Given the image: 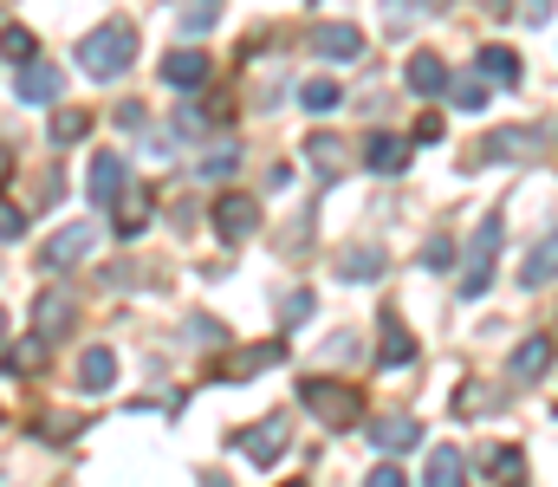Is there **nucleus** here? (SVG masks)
<instances>
[{
	"label": "nucleus",
	"instance_id": "f257e3e1",
	"mask_svg": "<svg viewBox=\"0 0 558 487\" xmlns=\"http://www.w3.org/2000/svg\"><path fill=\"white\" fill-rule=\"evenodd\" d=\"M131 59H137V33H131L124 20H111V26H98V33L78 39V65H85L92 78H124Z\"/></svg>",
	"mask_w": 558,
	"mask_h": 487
},
{
	"label": "nucleus",
	"instance_id": "f03ea898",
	"mask_svg": "<svg viewBox=\"0 0 558 487\" xmlns=\"http://www.w3.org/2000/svg\"><path fill=\"white\" fill-rule=\"evenodd\" d=\"M299 397H305V410H312L325 429H351V423L364 416L357 390H351V383H331V377H305V383H299Z\"/></svg>",
	"mask_w": 558,
	"mask_h": 487
},
{
	"label": "nucleus",
	"instance_id": "7ed1b4c3",
	"mask_svg": "<svg viewBox=\"0 0 558 487\" xmlns=\"http://www.w3.org/2000/svg\"><path fill=\"white\" fill-rule=\"evenodd\" d=\"M500 234H507V221H500V215H487V221L474 228V241H468V273H461V300H481V293L494 287V254H500Z\"/></svg>",
	"mask_w": 558,
	"mask_h": 487
},
{
	"label": "nucleus",
	"instance_id": "20e7f679",
	"mask_svg": "<svg viewBox=\"0 0 558 487\" xmlns=\"http://www.w3.org/2000/svg\"><path fill=\"white\" fill-rule=\"evenodd\" d=\"M286 436H292V423L286 416H260V423H247V429H234V449L254 462V468H267V462H279L286 455Z\"/></svg>",
	"mask_w": 558,
	"mask_h": 487
},
{
	"label": "nucleus",
	"instance_id": "39448f33",
	"mask_svg": "<svg viewBox=\"0 0 558 487\" xmlns=\"http://www.w3.org/2000/svg\"><path fill=\"white\" fill-rule=\"evenodd\" d=\"M208 78H215V59H208L202 46H175V52L162 59V85H175L182 98H195V92H208Z\"/></svg>",
	"mask_w": 558,
	"mask_h": 487
},
{
	"label": "nucleus",
	"instance_id": "423d86ee",
	"mask_svg": "<svg viewBox=\"0 0 558 487\" xmlns=\"http://www.w3.org/2000/svg\"><path fill=\"white\" fill-rule=\"evenodd\" d=\"M215 234H221V241H254V234H260V202H254L247 188H228V195L215 202Z\"/></svg>",
	"mask_w": 558,
	"mask_h": 487
},
{
	"label": "nucleus",
	"instance_id": "0eeeda50",
	"mask_svg": "<svg viewBox=\"0 0 558 487\" xmlns=\"http://www.w3.org/2000/svg\"><path fill=\"white\" fill-rule=\"evenodd\" d=\"M92 247H98V228H92V221H65V228L39 247V260H46L52 273H65V267H78V260H92Z\"/></svg>",
	"mask_w": 558,
	"mask_h": 487
},
{
	"label": "nucleus",
	"instance_id": "6e6552de",
	"mask_svg": "<svg viewBox=\"0 0 558 487\" xmlns=\"http://www.w3.org/2000/svg\"><path fill=\"white\" fill-rule=\"evenodd\" d=\"M33 338H39V344H65V338H72V293H65V287H46V293L33 300Z\"/></svg>",
	"mask_w": 558,
	"mask_h": 487
},
{
	"label": "nucleus",
	"instance_id": "1a4fd4ad",
	"mask_svg": "<svg viewBox=\"0 0 558 487\" xmlns=\"http://www.w3.org/2000/svg\"><path fill=\"white\" fill-rule=\"evenodd\" d=\"M85 182H92L85 195H92L98 208H111V202L124 195V182H131V175H124V157H118V150H98V157H92V175H85Z\"/></svg>",
	"mask_w": 558,
	"mask_h": 487
},
{
	"label": "nucleus",
	"instance_id": "9d476101",
	"mask_svg": "<svg viewBox=\"0 0 558 487\" xmlns=\"http://www.w3.org/2000/svg\"><path fill=\"white\" fill-rule=\"evenodd\" d=\"M312 52H318V59H331V65L364 59V33H357V26H344V20H338V26H318V33H312Z\"/></svg>",
	"mask_w": 558,
	"mask_h": 487
},
{
	"label": "nucleus",
	"instance_id": "9b49d317",
	"mask_svg": "<svg viewBox=\"0 0 558 487\" xmlns=\"http://www.w3.org/2000/svg\"><path fill=\"white\" fill-rule=\"evenodd\" d=\"M403 78H410V92H416V98H448V78H454V72H448L435 52H410Z\"/></svg>",
	"mask_w": 558,
	"mask_h": 487
},
{
	"label": "nucleus",
	"instance_id": "f8f14e48",
	"mask_svg": "<svg viewBox=\"0 0 558 487\" xmlns=\"http://www.w3.org/2000/svg\"><path fill=\"white\" fill-rule=\"evenodd\" d=\"M410 144H416V137H397V131H377V137L364 144V162H371L377 175H403V169H410Z\"/></svg>",
	"mask_w": 558,
	"mask_h": 487
},
{
	"label": "nucleus",
	"instance_id": "ddd939ff",
	"mask_svg": "<svg viewBox=\"0 0 558 487\" xmlns=\"http://www.w3.org/2000/svg\"><path fill=\"white\" fill-rule=\"evenodd\" d=\"M13 98H20V105H52V98H59V72L39 65V59H26L20 78H13Z\"/></svg>",
	"mask_w": 558,
	"mask_h": 487
},
{
	"label": "nucleus",
	"instance_id": "4468645a",
	"mask_svg": "<svg viewBox=\"0 0 558 487\" xmlns=\"http://www.w3.org/2000/svg\"><path fill=\"white\" fill-rule=\"evenodd\" d=\"M526 157H539V131L507 124V131H494V137H487V162H526Z\"/></svg>",
	"mask_w": 558,
	"mask_h": 487
},
{
	"label": "nucleus",
	"instance_id": "2eb2a0df",
	"mask_svg": "<svg viewBox=\"0 0 558 487\" xmlns=\"http://www.w3.org/2000/svg\"><path fill=\"white\" fill-rule=\"evenodd\" d=\"M553 280H558V228L520 260V287H526V293H539V287H553Z\"/></svg>",
	"mask_w": 558,
	"mask_h": 487
},
{
	"label": "nucleus",
	"instance_id": "dca6fc26",
	"mask_svg": "<svg viewBox=\"0 0 558 487\" xmlns=\"http://www.w3.org/2000/svg\"><path fill=\"white\" fill-rule=\"evenodd\" d=\"M371 442H377L384 455H403V449L422 442V423L416 416H377V423H371Z\"/></svg>",
	"mask_w": 558,
	"mask_h": 487
},
{
	"label": "nucleus",
	"instance_id": "f3484780",
	"mask_svg": "<svg viewBox=\"0 0 558 487\" xmlns=\"http://www.w3.org/2000/svg\"><path fill=\"white\" fill-rule=\"evenodd\" d=\"M111 208H118V234L124 241H137L143 228H149V188H137V182H124V195Z\"/></svg>",
	"mask_w": 558,
	"mask_h": 487
},
{
	"label": "nucleus",
	"instance_id": "a211bd4d",
	"mask_svg": "<svg viewBox=\"0 0 558 487\" xmlns=\"http://www.w3.org/2000/svg\"><path fill=\"white\" fill-rule=\"evenodd\" d=\"M422 487H468V462H461V449L435 442V449H428V475H422Z\"/></svg>",
	"mask_w": 558,
	"mask_h": 487
},
{
	"label": "nucleus",
	"instance_id": "6ab92c4d",
	"mask_svg": "<svg viewBox=\"0 0 558 487\" xmlns=\"http://www.w3.org/2000/svg\"><path fill=\"white\" fill-rule=\"evenodd\" d=\"M111 377H118V357H111V344H92V351L78 357V383L98 397V390H111Z\"/></svg>",
	"mask_w": 558,
	"mask_h": 487
},
{
	"label": "nucleus",
	"instance_id": "aec40b11",
	"mask_svg": "<svg viewBox=\"0 0 558 487\" xmlns=\"http://www.w3.org/2000/svg\"><path fill=\"white\" fill-rule=\"evenodd\" d=\"M390 370H403V364H416V338L403 331V319L397 313H384V351H377Z\"/></svg>",
	"mask_w": 558,
	"mask_h": 487
},
{
	"label": "nucleus",
	"instance_id": "412c9836",
	"mask_svg": "<svg viewBox=\"0 0 558 487\" xmlns=\"http://www.w3.org/2000/svg\"><path fill=\"white\" fill-rule=\"evenodd\" d=\"M546 370H553V338H526V344L513 351V377L533 383V377H546Z\"/></svg>",
	"mask_w": 558,
	"mask_h": 487
},
{
	"label": "nucleus",
	"instance_id": "4be33fe9",
	"mask_svg": "<svg viewBox=\"0 0 558 487\" xmlns=\"http://www.w3.org/2000/svg\"><path fill=\"white\" fill-rule=\"evenodd\" d=\"M338 273H344V280H377V273H384V247H371V241H364V247H344V254H338Z\"/></svg>",
	"mask_w": 558,
	"mask_h": 487
},
{
	"label": "nucleus",
	"instance_id": "5701e85b",
	"mask_svg": "<svg viewBox=\"0 0 558 487\" xmlns=\"http://www.w3.org/2000/svg\"><path fill=\"white\" fill-rule=\"evenodd\" d=\"M299 105L325 118V111H338V105H344V85H338V78H305V85H299Z\"/></svg>",
	"mask_w": 558,
	"mask_h": 487
},
{
	"label": "nucleus",
	"instance_id": "b1692460",
	"mask_svg": "<svg viewBox=\"0 0 558 487\" xmlns=\"http://www.w3.org/2000/svg\"><path fill=\"white\" fill-rule=\"evenodd\" d=\"M448 105H454V111H481V105H487V72L448 78Z\"/></svg>",
	"mask_w": 558,
	"mask_h": 487
},
{
	"label": "nucleus",
	"instance_id": "393cba45",
	"mask_svg": "<svg viewBox=\"0 0 558 487\" xmlns=\"http://www.w3.org/2000/svg\"><path fill=\"white\" fill-rule=\"evenodd\" d=\"M286 357V344H260V351H241V357H228L221 364V377H254V370H267V364H279Z\"/></svg>",
	"mask_w": 558,
	"mask_h": 487
},
{
	"label": "nucleus",
	"instance_id": "a878e982",
	"mask_svg": "<svg viewBox=\"0 0 558 487\" xmlns=\"http://www.w3.org/2000/svg\"><path fill=\"white\" fill-rule=\"evenodd\" d=\"M481 72L500 78V85H520V52H513V46H487V52H481Z\"/></svg>",
	"mask_w": 558,
	"mask_h": 487
},
{
	"label": "nucleus",
	"instance_id": "bb28decb",
	"mask_svg": "<svg viewBox=\"0 0 558 487\" xmlns=\"http://www.w3.org/2000/svg\"><path fill=\"white\" fill-rule=\"evenodd\" d=\"M0 59H13V65H26V59H39V39H33L26 26H0Z\"/></svg>",
	"mask_w": 558,
	"mask_h": 487
},
{
	"label": "nucleus",
	"instance_id": "cd10ccee",
	"mask_svg": "<svg viewBox=\"0 0 558 487\" xmlns=\"http://www.w3.org/2000/svg\"><path fill=\"white\" fill-rule=\"evenodd\" d=\"M85 131H92V111H78V105H72V111H59V118H52V144H59V150H65V144H78V137H85Z\"/></svg>",
	"mask_w": 558,
	"mask_h": 487
},
{
	"label": "nucleus",
	"instance_id": "c85d7f7f",
	"mask_svg": "<svg viewBox=\"0 0 558 487\" xmlns=\"http://www.w3.org/2000/svg\"><path fill=\"white\" fill-rule=\"evenodd\" d=\"M221 13V0H182V33H208Z\"/></svg>",
	"mask_w": 558,
	"mask_h": 487
},
{
	"label": "nucleus",
	"instance_id": "c756f323",
	"mask_svg": "<svg viewBox=\"0 0 558 487\" xmlns=\"http://www.w3.org/2000/svg\"><path fill=\"white\" fill-rule=\"evenodd\" d=\"M305 157L318 162V169H325V175H338V169H344V150H338V144H331V137H312V144H305Z\"/></svg>",
	"mask_w": 558,
	"mask_h": 487
},
{
	"label": "nucleus",
	"instance_id": "7c9ffc66",
	"mask_svg": "<svg viewBox=\"0 0 558 487\" xmlns=\"http://www.w3.org/2000/svg\"><path fill=\"white\" fill-rule=\"evenodd\" d=\"M234 162H241L234 144H228V150H208V157H202V175H208V182H221V175H234Z\"/></svg>",
	"mask_w": 558,
	"mask_h": 487
},
{
	"label": "nucleus",
	"instance_id": "2f4dec72",
	"mask_svg": "<svg viewBox=\"0 0 558 487\" xmlns=\"http://www.w3.org/2000/svg\"><path fill=\"white\" fill-rule=\"evenodd\" d=\"M312 319V293H286V306H279V325H305Z\"/></svg>",
	"mask_w": 558,
	"mask_h": 487
},
{
	"label": "nucleus",
	"instance_id": "473e14b6",
	"mask_svg": "<svg viewBox=\"0 0 558 487\" xmlns=\"http://www.w3.org/2000/svg\"><path fill=\"white\" fill-rule=\"evenodd\" d=\"M422 267H428V273H448V267H454V247H448V241H428V247H422Z\"/></svg>",
	"mask_w": 558,
	"mask_h": 487
},
{
	"label": "nucleus",
	"instance_id": "72a5a7b5",
	"mask_svg": "<svg viewBox=\"0 0 558 487\" xmlns=\"http://www.w3.org/2000/svg\"><path fill=\"white\" fill-rule=\"evenodd\" d=\"M20 228H26V215H20V208H7V202H0V241H20Z\"/></svg>",
	"mask_w": 558,
	"mask_h": 487
},
{
	"label": "nucleus",
	"instance_id": "f704fd0d",
	"mask_svg": "<svg viewBox=\"0 0 558 487\" xmlns=\"http://www.w3.org/2000/svg\"><path fill=\"white\" fill-rule=\"evenodd\" d=\"M441 137H448V124H441V118L428 111V118H422V124H416V144H441Z\"/></svg>",
	"mask_w": 558,
	"mask_h": 487
},
{
	"label": "nucleus",
	"instance_id": "c9c22d12",
	"mask_svg": "<svg viewBox=\"0 0 558 487\" xmlns=\"http://www.w3.org/2000/svg\"><path fill=\"white\" fill-rule=\"evenodd\" d=\"M494 475H507V482H513V475H520V449H500V455H494Z\"/></svg>",
	"mask_w": 558,
	"mask_h": 487
},
{
	"label": "nucleus",
	"instance_id": "e433bc0d",
	"mask_svg": "<svg viewBox=\"0 0 558 487\" xmlns=\"http://www.w3.org/2000/svg\"><path fill=\"white\" fill-rule=\"evenodd\" d=\"M520 13H526V20H533V26H546V20H553V0H526V7H520Z\"/></svg>",
	"mask_w": 558,
	"mask_h": 487
},
{
	"label": "nucleus",
	"instance_id": "4c0bfd02",
	"mask_svg": "<svg viewBox=\"0 0 558 487\" xmlns=\"http://www.w3.org/2000/svg\"><path fill=\"white\" fill-rule=\"evenodd\" d=\"M364 487H410V482H403V468H377Z\"/></svg>",
	"mask_w": 558,
	"mask_h": 487
},
{
	"label": "nucleus",
	"instance_id": "58836bf2",
	"mask_svg": "<svg viewBox=\"0 0 558 487\" xmlns=\"http://www.w3.org/2000/svg\"><path fill=\"white\" fill-rule=\"evenodd\" d=\"M7 175H13V144L0 137V188H7Z\"/></svg>",
	"mask_w": 558,
	"mask_h": 487
},
{
	"label": "nucleus",
	"instance_id": "ea45409f",
	"mask_svg": "<svg viewBox=\"0 0 558 487\" xmlns=\"http://www.w3.org/2000/svg\"><path fill=\"white\" fill-rule=\"evenodd\" d=\"M487 13H513V0H487Z\"/></svg>",
	"mask_w": 558,
	"mask_h": 487
},
{
	"label": "nucleus",
	"instance_id": "a19ab883",
	"mask_svg": "<svg viewBox=\"0 0 558 487\" xmlns=\"http://www.w3.org/2000/svg\"><path fill=\"white\" fill-rule=\"evenodd\" d=\"M0 338H7V313H0Z\"/></svg>",
	"mask_w": 558,
	"mask_h": 487
},
{
	"label": "nucleus",
	"instance_id": "79ce46f5",
	"mask_svg": "<svg viewBox=\"0 0 558 487\" xmlns=\"http://www.w3.org/2000/svg\"><path fill=\"white\" fill-rule=\"evenodd\" d=\"M286 487H305V482H286Z\"/></svg>",
	"mask_w": 558,
	"mask_h": 487
}]
</instances>
